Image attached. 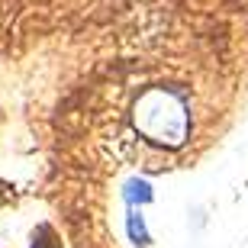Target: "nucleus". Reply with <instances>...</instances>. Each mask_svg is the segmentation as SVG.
Instances as JSON below:
<instances>
[{"label": "nucleus", "instance_id": "f257e3e1", "mask_svg": "<svg viewBox=\"0 0 248 248\" xmlns=\"http://www.w3.org/2000/svg\"><path fill=\"white\" fill-rule=\"evenodd\" d=\"M139 123L155 142H168V145H181L187 136V110L181 97L171 91H148L139 103Z\"/></svg>", "mask_w": 248, "mask_h": 248}, {"label": "nucleus", "instance_id": "7ed1b4c3", "mask_svg": "<svg viewBox=\"0 0 248 248\" xmlns=\"http://www.w3.org/2000/svg\"><path fill=\"white\" fill-rule=\"evenodd\" d=\"M129 239L136 242V245H145L148 242V229H145V222H142V216H129Z\"/></svg>", "mask_w": 248, "mask_h": 248}, {"label": "nucleus", "instance_id": "f03ea898", "mask_svg": "<svg viewBox=\"0 0 248 248\" xmlns=\"http://www.w3.org/2000/svg\"><path fill=\"white\" fill-rule=\"evenodd\" d=\"M126 200L129 203H148L152 200V187H148V181H129L126 184Z\"/></svg>", "mask_w": 248, "mask_h": 248}]
</instances>
